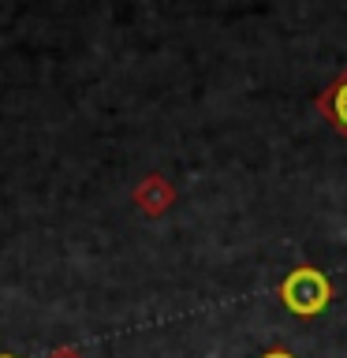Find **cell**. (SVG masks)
I'll use <instances>...</instances> for the list:
<instances>
[{
  "mask_svg": "<svg viewBox=\"0 0 347 358\" xmlns=\"http://www.w3.org/2000/svg\"><path fill=\"white\" fill-rule=\"evenodd\" d=\"M313 108L329 120V127L340 134V138H347V67L313 97Z\"/></svg>",
  "mask_w": 347,
  "mask_h": 358,
  "instance_id": "2",
  "label": "cell"
},
{
  "mask_svg": "<svg viewBox=\"0 0 347 358\" xmlns=\"http://www.w3.org/2000/svg\"><path fill=\"white\" fill-rule=\"evenodd\" d=\"M49 358H83V355H78L75 347H56V351H52Z\"/></svg>",
  "mask_w": 347,
  "mask_h": 358,
  "instance_id": "5",
  "label": "cell"
},
{
  "mask_svg": "<svg viewBox=\"0 0 347 358\" xmlns=\"http://www.w3.org/2000/svg\"><path fill=\"white\" fill-rule=\"evenodd\" d=\"M257 358H295V355H291L288 347H269V351H265V355H257Z\"/></svg>",
  "mask_w": 347,
  "mask_h": 358,
  "instance_id": "4",
  "label": "cell"
},
{
  "mask_svg": "<svg viewBox=\"0 0 347 358\" xmlns=\"http://www.w3.org/2000/svg\"><path fill=\"white\" fill-rule=\"evenodd\" d=\"M134 201L142 206L146 217H161V213L172 206V187H168L161 176H150L139 190H134Z\"/></svg>",
  "mask_w": 347,
  "mask_h": 358,
  "instance_id": "3",
  "label": "cell"
},
{
  "mask_svg": "<svg viewBox=\"0 0 347 358\" xmlns=\"http://www.w3.org/2000/svg\"><path fill=\"white\" fill-rule=\"evenodd\" d=\"M0 358H15V355H0Z\"/></svg>",
  "mask_w": 347,
  "mask_h": 358,
  "instance_id": "6",
  "label": "cell"
},
{
  "mask_svg": "<svg viewBox=\"0 0 347 358\" xmlns=\"http://www.w3.org/2000/svg\"><path fill=\"white\" fill-rule=\"evenodd\" d=\"M280 302H284V310L295 313V317H318V313H325L332 302V284L321 268L299 265L280 280Z\"/></svg>",
  "mask_w": 347,
  "mask_h": 358,
  "instance_id": "1",
  "label": "cell"
}]
</instances>
